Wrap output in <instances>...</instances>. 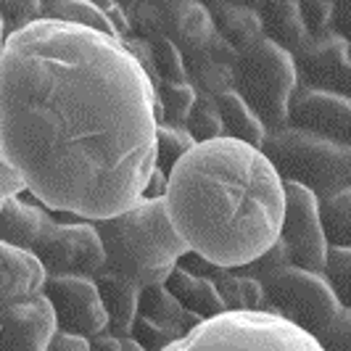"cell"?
I'll return each mask as SVG.
<instances>
[{"label": "cell", "instance_id": "obj_1", "mask_svg": "<svg viewBox=\"0 0 351 351\" xmlns=\"http://www.w3.org/2000/svg\"><path fill=\"white\" fill-rule=\"evenodd\" d=\"M156 88L119 37L43 19L3 40L0 156L53 214L101 222L156 172Z\"/></svg>", "mask_w": 351, "mask_h": 351}, {"label": "cell", "instance_id": "obj_2", "mask_svg": "<svg viewBox=\"0 0 351 351\" xmlns=\"http://www.w3.org/2000/svg\"><path fill=\"white\" fill-rule=\"evenodd\" d=\"M164 198L185 246L217 267L238 269L280 241L285 182L248 143H198L169 175Z\"/></svg>", "mask_w": 351, "mask_h": 351}, {"label": "cell", "instance_id": "obj_3", "mask_svg": "<svg viewBox=\"0 0 351 351\" xmlns=\"http://www.w3.org/2000/svg\"><path fill=\"white\" fill-rule=\"evenodd\" d=\"M106 248L104 272L119 275L141 291L167 285L191 251L172 225L167 198H143L132 209L93 222Z\"/></svg>", "mask_w": 351, "mask_h": 351}, {"label": "cell", "instance_id": "obj_4", "mask_svg": "<svg viewBox=\"0 0 351 351\" xmlns=\"http://www.w3.org/2000/svg\"><path fill=\"white\" fill-rule=\"evenodd\" d=\"M264 156L282 182H296L322 201L351 188V145H341L299 127H282L267 135Z\"/></svg>", "mask_w": 351, "mask_h": 351}, {"label": "cell", "instance_id": "obj_5", "mask_svg": "<svg viewBox=\"0 0 351 351\" xmlns=\"http://www.w3.org/2000/svg\"><path fill=\"white\" fill-rule=\"evenodd\" d=\"M167 351H322V346L278 315L225 312L204 319Z\"/></svg>", "mask_w": 351, "mask_h": 351}, {"label": "cell", "instance_id": "obj_6", "mask_svg": "<svg viewBox=\"0 0 351 351\" xmlns=\"http://www.w3.org/2000/svg\"><path fill=\"white\" fill-rule=\"evenodd\" d=\"M299 88L296 58L267 37L241 53L235 64V93L246 101L269 132L288 127L291 101Z\"/></svg>", "mask_w": 351, "mask_h": 351}, {"label": "cell", "instance_id": "obj_7", "mask_svg": "<svg viewBox=\"0 0 351 351\" xmlns=\"http://www.w3.org/2000/svg\"><path fill=\"white\" fill-rule=\"evenodd\" d=\"M262 312L282 317L319 341L343 312V304L322 272H309L291 264L264 285Z\"/></svg>", "mask_w": 351, "mask_h": 351}, {"label": "cell", "instance_id": "obj_8", "mask_svg": "<svg viewBox=\"0 0 351 351\" xmlns=\"http://www.w3.org/2000/svg\"><path fill=\"white\" fill-rule=\"evenodd\" d=\"M48 275H77V278H93L104 272L106 248L93 222H58L53 225L45 238L32 251Z\"/></svg>", "mask_w": 351, "mask_h": 351}, {"label": "cell", "instance_id": "obj_9", "mask_svg": "<svg viewBox=\"0 0 351 351\" xmlns=\"http://www.w3.org/2000/svg\"><path fill=\"white\" fill-rule=\"evenodd\" d=\"M280 241L285 243L293 267L309 272H325L330 243L325 238L319 198L296 182H285V217Z\"/></svg>", "mask_w": 351, "mask_h": 351}, {"label": "cell", "instance_id": "obj_10", "mask_svg": "<svg viewBox=\"0 0 351 351\" xmlns=\"http://www.w3.org/2000/svg\"><path fill=\"white\" fill-rule=\"evenodd\" d=\"M45 296L56 312L61 333L95 338L108 330V312L93 278L51 275L45 285Z\"/></svg>", "mask_w": 351, "mask_h": 351}, {"label": "cell", "instance_id": "obj_11", "mask_svg": "<svg viewBox=\"0 0 351 351\" xmlns=\"http://www.w3.org/2000/svg\"><path fill=\"white\" fill-rule=\"evenodd\" d=\"M288 127H299L341 145H351V95L301 85L291 101Z\"/></svg>", "mask_w": 351, "mask_h": 351}, {"label": "cell", "instance_id": "obj_12", "mask_svg": "<svg viewBox=\"0 0 351 351\" xmlns=\"http://www.w3.org/2000/svg\"><path fill=\"white\" fill-rule=\"evenodd\" d=\"M304 88L351 95V43L335 32L312 37L296 56Z\"/></svg>", "mask_w": 351, "mask_h": 351}, {"label": "cell", "instance_id": "obj_13", "mask_svg": "<svg viewBox=\"0 0 351 351\" xmlns=\"http://www.w3.org/2000/svg\"><path fill=\"white\" fill-rule=\"evenodd\" d=\"M0 322H3L0 351H51L53 338L58 333L56 312L45 293L0 306Z\"/></svg>", "mask_w": 351, "mask_h": 351}, {"label": "cell", "instance_id": "obj_14", "mask_svg": "<svg viewBox=\"0 0 351 351\" xmlns=\"http://www.w3.org/2000/svg\"><path fill=\"white\" fill-rule=\"evenodd\" d=\"M48 278V269L32 251L8 243L0 246V306L43 296Z\"/></svg>", "mask_w": 351, "mask_h": 351}, {"label": "cell", "instance_id": "obj_15", "mask_svg": "<svg viewBox=\"0 0 351 351\" xmlns=\"http://www.w3.org/2000/svg\"><path fill=\"white\" fill-rule=\"evenodd\" d=\"M53 225L56 214L37 201H24L21 195L0 201V238L8 246L35 251Z\"/></svg>", "mask_w": 351, "mask_h": 351}, {"label": "cell", "instance_id": "obj_16", "mask_svg": "<svg viewBox=\"0 0 351 351\" xmlns=\"http://www.w3.org/2000/svg\"><path fill=\"white\" fill-rule=\"evenodd\" d=\"M214 35V16L201 0H172L167 16V37L182 51V58L204 51Z\"/></svg>", "mask_w": 351, "mask_h": 351}, {"label": "cell", "instance_id": "obj_17", "mask_svg": "<svg viewBox=\"0 0 351 351\" xmlns=\"http://www.w3.org/2000/svg\"><path fill=\"white\" fill-rule=\"evenodd\" d=\"M259 16L264 24V37L278 43L293 58L309 45V29L301 16L299 0H264L259 5Z\"/></svg>", "mask_w": 351, "mask_h": 351}, {"label": "cell", "instance_id": "obj_18", "mask_svg": "<svg viewBox=\"0 0 351 351\" xmlns=\"http://www.w3.org/2000/svg\"><path fill=\"white\" fill-rule=\"evenodd\" d=\"M95 285L101 291V299L108 312V333L117 338H130L132 335V325L141 312V288L124 280L119 275L111 272H98L95 275Z\"/></svg>", "mask_w": 351, "mask_h": 351}, {"label": "cell", "instance_id": "obj_19", "mask_svg": "<svg viewBox=\"0 0 351 351\" xmlns=\"http://www.w3.org/2000/svg\"><path fill=\"white\" fill-rule=\"evenodd\" d=\"M167 288L175 293L177 301H180L188 312H193V315L201 317V319H211V317H219L228 312V306H225V301L219 296L217 285H214L209 278H198L193 272L182 269L180 264H177L175 272L169 275Z\"/></svg>", "mask_w": 351, "mask_h": 351}, {"label": "cell", "instance_id": "obj_20", "mask_svg": "<svg viewBox=\"0 0 351 351\" xmlns=\"http://www.w3.org/2000/svg\"><path fill=\"white\" fill-rule=\"evenodd\" d=\"M138 315L154 319L158 325L169 328L172 333L180 338H185L188 333H193L195 328L204 322L201 317H195L193 312H188L177 296L167 288V285H151L141 293V312Z\"/></svg>", "mask_w": 351, "mask_h": 351}, {"label": "cell", "instance_id": "obj_21", "mask_svg": "<svg viewBox=\"0 0 351 351\" xmlns=\"http://www.w3.org/2000/svg\"><path fill=\"white\" fill-rule=\"evenodd\" d=\"M217 106H219V114H222V122H225V138L248 143L254 148H262L269 130L264 127L262 119L248 108V104L235 90L219 95Z\"/></svg>", "mask_w": 351, "mask_h": 351}, {"label": "cell", "instance_id": "obj_22", "mask_svg": "<svg viewBox=\"0 0 351 351\" xmlns=\"http://www.w3.org/2000/svg\"><path fill=\"white\" fill-rule=\"evenodd\" d=\"M211 16H214V24H217V32L228 43H232L238 48V53L248 51V48H254L256 43L264 40V24L256 8L230 3L225 8L214 11Z\"/></svg>", "mask_w": 351, "mask_h": 351}, {"label": "cell", "instance_id": "obj_23", "mask_svg": "<svg viewBox=\"0 0 351 351\" xmlns=\"http://www.w3.org/2000/svg\"><path fill=\"white\" fill-rule=\"evenodd\" d=\"M211 282L217 285L219 296L225 301L228 312H262L264 306V285L254 278H246L235 269L219 267Z\"/></svg>", "mask_w": 351, "mask_h": 351}, {"label": "cell", "instance_id": "obj_24", "mask_svg": "<svg viewBox=\"0 0 351 351\" xmlns=\"http://www.w3.org/2000/svg\"><path fill=\"white\" fill-rule=\"evenodd\" d=\"M43 19L51 21H64V24H77V27H88L104 35L119 37L117 27L111 24V19L106 16L98 5H93L90 0H56V3H45Z\"/></svg>", "mask_w": 351, "mask_h": 351}, {"label": "cell", "instance_id": "obj_25", "mask_svg": "<svg viewBox=\"0 0 351 351\" xmlns=\"http://www.w3.org/2000/svg\"><path fill=\"white\" fill-rule=\"evenodd\" d=\"M198 143L193 141V135L180 127V124L158 122L156 132V169H161L169 177L175 172V167L182 161V156H188Z\"/></svg>", "mask_w": 351, "mask_h": 351}, {"label": "cell", "instance_id": "obj_26", "mask_svg": "<svg viewBox=\"0 0 351 351\" xmlns=\"http://www.w3.org/2000/svg\"><path fill=\"white\" fill-rule=\"evenodd\" d=\"M158 101V122H169L185 127L195 101H198V90L193 82H161L156 90Z\"/></svg>", "mask_w": 351, "mask_h": 351}, {"label": "cell", "instance_id": "obj_27", "mask_svg": "<svg viewBox=\"0 0 351 351\" xmlns=\"http://www.w3.org/2000/svg\"><path fill=\"white\" fill-rule=\"evenodd\" d=\"M322 228L330 246L351 248V188L319 204Z\"/></svg>", "mask_w": 351, "mask_h": 351}, {"label": "cell", "instance_id": "obj_28", "mask_svg": "<svg viewBox=\"0 0 351 351\" xmlns=\"http://www.w3.org/2000/svg\"><path fill=\"white\" fill-rule=\"evenodd\" d=\"M185 130L193 135L195 143H211L225 138V122H222L217 98L198 93V101H195L193 111H191V117L185 122Z\"/></svg>", "mask_w": 351, "mask_h": 351}, {"label": "cell", "instance_id": "obj_29", "mask_svg": "<svg viewBox=\"0 0 351 351\" xmlns=\"http://www.w3.org/2000/svg\"><path fill=\"white\" fill-rule=\"evenodd\" d=\"M45 3L43 0H0V16H3V40L16 35L21 29L43 21Z\"/></svg>", "mask_w": 351, "mask_h": 351}, {"label": "cell", "instance_id": "obj_30", "mask_svg": "<svg viewBox=\"0 0 351 351\" xmlns=\"http://www.w3.org/2000/svg\"><path fill=\"white\" fill-rule=\"evenodd\" d=\"M151 53H154V64H156L161 82H191V74H188V66H185L182 51L177 48L169 37L154 40L151 43Z\"/></svg>", "mask_w": 351, "mask_h": 351}, {"label": "cell", "instance_id": "obj_31", "mask_svg": "<svg viewBox=\"0 0 351 351\" xmlns=\"http://www.w3.org/2000/svg\"><path fill=\"white\" fill-rule=\"evenodd\" d=\"M322 275L333 285L335 296L343 304V309H351V248L330 246Z\"/></svg>", "mask_w": 351, "mask_h": 351}, {"label": "cell", "instance_id": "obj_32", "mask_svg": "<svg viewBox=\"0 0 351 351\" xmlns=\"http://www.w3.org/2000/svg\"><path fill=\"white\" fill-rule=\"evenodd\" d=\"M291 264H293V262H291L288 248H285V243H282V241H278V243L269 248V251H264L259 259H254V262L238 267L235 272H241V275L254 278V280H259L262 285H267V282L275 280L282 269H288Z\"/></svg>", "mask_w": 351, "mask_h": 351}, {"label": "cell", "instance_id": "obj_33", "mask_svg": "<svg viewBox=\"0 0 351 351\" xmlns=\"http://www.w3.org/2000/svg\"><path fill=\"white\" fill-rule=\"evenodd\" d=\"M191 82H193V88L198 93H204L209 98H219L230 90H235V69L225 66V64L206 61L204 66L191 71Z\"/></svg>", "mask_w": 351, "mask_h": 351}, {"label": "cell", "instance_id": "obj_34", "mask_svg": "<svg viewBox=\"0 0 351 351\" xmlns=\"http://www.w3.org/2000/svg\"><path fill=\"white\" fill-rule=\"evenodd\" d=\"M132 338L145 351H167L169 346H175L177 341H180V335L172 333L169 328H164V325H158V322H154V319H148V317L143 315H138L135 325H132Z\"/></svg>", "mask_w": 351, "mask_h": 351}, {"label": "cell", "instance_id": "obj_35", "mask_svg": "<svg viewBox=\"0 0 351 351\" xmlns=\"http://www.w3.org/2000/svg\"><path fill=\"white\" fill-rule=\"evenodd\" d=\"M301 16L312 37L328 35L333 32V16H335V0H299Z\"/></svg>", "mask_w": 351, "mask_h": 351}, {"label": "cell", "instance_id": "obj_36", "mask_svg": "<svg viewBox=\"0 0 351 351\" xmlns=\"http://www.w3.org/2000/svg\"><path fill=\"white\" fill-rule=\"evenodd\" d=\"M322 351H351V309H343L333 328L319 338Z\"/></svg>", "mask_w": 351, "mask_h": 351}, {"label": "cell", "instance_id": "obj_37", "mask_svg": "<svg viewBox=\"0 0 351 351\" xmlns=\"http://www.w3.org/2000/svg\"><path fill=\"white\" fill-rule=\"evenodd\" d=\"M0 193L3 198H16L21 193H29L24 175L5 156H0Z\"/></svg>", "mask_w": 351, "mask_h": 351}, {"label": "cell", "instance_id": "obj_38", "mask_svg": "<svg viewBox=\"0 0 351 351\" xmlns=\"http://www.w3.org/2000/svg\"><path fill=\"white\" fill-rule=\"evenodd\" d=\"M333 32L351 43V0H335Z\"/></svg>", "mask_w": 351, "mask_h": 351}, {"label": "cell", "instance_id": "obj_39", "mask_svg": "<svg viewBox=\"0 0 351 351\" xmlns=\"http://www.w3.org/2000/svg\"><path fill=\"white\" fill-rule=\"evenodd\" d=\"M58 346H64L66 351H93V346H90V338H85V335H71V333H56V338H53Z\"/></svg>", "mask_w": 351, "mask_h": 351}, {"label": "cell", "instance_id": "obj_40", "mask_svg": "<svg viewBox=\"0 0 351 351\" xmlns=\"http://www.w3.org/2000/svg\"><path fill=\"white\" fill-rule=\"evenodd\" d=\"M90 346H93V351H124L122 338H117V335L108 333V330L95 335V338H90Z\"/></svg>", "mask_w": 351, "mask_h": 351}, {"label": "cell", "instance_id": "obj_41", "mask_svg": "<svg viewBox=\"0 0 351 351\" xmlns=\"http://www.w3.org/2000/svg\"><path fill=\"white\" fill-rule=\"evenodd\" d=\"M201 3L209 8L211 14H214V11H219V8H225V5H230V0H201Z\"/></svg>", "mask_w": 351, "mask_h": 351}, {"label": "cell", "instance_id": "obj_42", "mask_svg": "<svg viewBox=\"0 0 351 351\" xmlns=\"http://www.w3.org/2000/svg\"><path fill=\"white\" fill-rule=\"evenodd\" d=\"M122 343H124V351H145L132 335H130V338H122Z\"/></svg>", "mask_w": 351, "mask_h": 351}, {"label": "cell", "instance_id": "obj_43", "mask_svg": "<svg viewBox=\"0 0 351 351\" xmlns=\"http://www.w3.org/2000/svg\"><path fill=\"white\" fill-rule=\"evenodd\" d=\"M232 5H246V8H256L259 11V5H262L264 0H230Z\"/></svg>", "mask_w": 351, "mask_h": 351}, {"label": "cell", "instance_id": "obj_44", "mask_svg": "<svg viewBox=\"0 0 351 351\" xmlns=\"http://www.w3.org/2000/svg\"><path fill=\"white\" fill-rule=\"evenodd\" d=\"M51 351H66V349H64V346H58V343L53 341V343H51Z\"/></svg>", "mask_w": 351, "mask_h": 351}, {"label": "cell", "instance_id": "obj_45", "mask_svg": "<svg viewBox=\"0 0 351 351\" xmlns=\"http://www.w3.org/2000/svg\"><path fill=\"white\" fill-rule=\"evenodd\" d=\"M43 3H56V0H43Z\"/></svg>", "mask_w": 351, "mask_h": 351}]
</instances>
